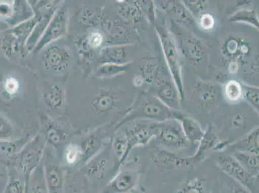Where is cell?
I'll list each match as a JSON object with an SVG mask.
<instances>
[{
	"label": "cell",
	"mask_w": 259,
	"mask_h": 193,
	"mask_svg": "<svg viewBox=\"0 0 259 193\" xmlns=\"http://www.w3.org/2000/svg\"><path fill=\"white\" fill-rule=\"evenodd\" d=\"M47 143L44 135L38 134L28 141L9 162L25 180L26 188L30 175L43 162Z\"/></svg>",
	"instance_id": "cell-1"
},
{
	"label": "cell",
	"mask_w": 259,
	"mask_h": 193,
	"mask_svg": "<svg viewBox=\"0 0 259 193\" xmlns=\"http://www.w3.org/2000/svg\"><path fill=\"white\" fill-rule=\"evenodd\" d=\"M184 115L179 110L167 107L155 95H144L139 101L138 104L128 114L122 124L136 119H148L155 122L176 119L180 121Z\"/></svg>",
	"instance_id": "cell-2"
},
{
	"label": "cell",
	"mask_w": 259,
	"mask_h": 193,
	"mask_svg": "<svg viewBox=\"0 0 259 193\" xmlns=\"http://www.w3.org/2000/svg\"><path fill=\"white\" fill-rule=\"evenodd\" d=\"M155 28L161 43L162 53L169 74L178 88L181 101H183L185 99V91L182 77V67L178 49H177L174 37L168 29L164 26L158 25H155Z\"/></svg>",
	"instance_id": "cell-3"
},
{
	"label": "cell",
	"mask_w": 259,
	"mask_h": 193,
	"mask_svg": "<svg viewBox=\"0 0 259 193\" xmlns=\"http://www.w3.org/2000/svg\"><path fill=\"white\" fill-rule=\"evenodd\" d=\"M215 163L218 168L224 173L251 193L254 192L257 184L258 177L247 171L232 155H220L217 158Z\"/></svg>",
	"instance_id": "cell-4"
},
{
	"label": "cell",
	"mask_w": 259,
	"mask_h": 193,
	"mask_svg": "<svg viewBox=\"0 0 259 193\" xmlns=\"http://www.w3.org/2000/svg\"><path fill=\"white\" fill-rule=\"evenodd\" d=\"M172 34L177 49L190 63L199 64L203 60L205 53L202 44L196 37L186 32L182 27L172 22Z\"/></svg>",
	"instance_id": "cell-5"
},
{
	"label": "cell",
	"mask_w": 259,
	"mask_h": 193,
	"mask_svg": "<svg viewBox=\"0 0 259 193\" xmlns=\"http://www.w3.org/2000/svg\"><path fill=\"white\" fill-rule=\"evenodd\" d=\"M155 124L156 129L155 138L161 144L176 150L184 149L189 144L179 120H168L155 122Z\"/></svg>",
	"instance_id": "cell-6"
},
{
	"label": "cell",
	"mask_w": 259,
	"mask_h": 193,
	"mask_svg": "<svg viewBox=\"0 0 259 193\" xmlns=\"http://www.w3.org/2000/svg\"><path fill=\"white\" fill-rule=\"evenodd\" d=\"M68 25V11L66 7H59L54 14L50 22L34 49V53H39L49 46L52 42L65 36Z\"/></svg>",
	"instance_id": "cell-7"
},
{
	"label": "cell",
	"mask_w": 259,
	"mask_h": 193,
	"mask_svg": "<svg viewBox=\"0 0 259 193\" xmlns=\"http://www.w3.org/2000/svg\"><path fill=\"white\" fill-rule=\"evenodd\" d=\"M141 173L134 169H124L117 172L100 193H129L140 182Z\"/></svg>",
	"instance_id": "cell-8"
},
{
	"label": "cell",
	"mask_w": 259,
	"mask_h": 193,
	"mask_svg": "<svg viewBox=\"0 0 259 193\" xmlns=\"http://www.w3.org/2000/svg\"><path fill=\"white\" fill-rule=\"evenodd\" d=\"M43 165L49 193H64V171L54 155L46 150Z\"/></svg>",
	"instance_id": "cell-9"
},
{
	"label": "cell",
	"mask_w": 259,
	"mask_h": 193,
	"mask_svg": "<svg viewBox=\"0 0 259 193\" xmlns=\"http://www.w3.org/2000/svg\"><path fill=\"white\" fill-rule=\"evenodd\" d=\"M150 157L155 166L163 170H172L193 164L191 157H180L174 153L161 148L152 149Z\"/></svg>",
	"instance_id": "cell-10"
},
{
	"label": "cell",
	"mask_w": 259,
	"mask_h": 193,
	"mask_svg": "<svg viewBox=\"0 0 259 193\" xmlns=\"http://www.w3.org/2000/svg\"><path fill=\"white\" fill-rule=\"evenodd\" d=\"M139 70L143 79L153 85L164 78L161 59L157 54L150 53L145 55L139 65Z\"/></svg>",
	"instance_id": "cell-11"
},
{
	"label": "cell",
	"mask_w": 259,
	"mask_h": 193,
	"mask_svg": "<svg viewBox=\"0 0 259 193\" xmlns=\"http://www.w3.org/2000/svg\"><path fill=\"white\" fill-rule=\"evenodd\" d=\"M154 86L155 96L167 107L180 111L181 99L173 80L163 78Z\"/></svg>",
	"instance_id": "cell-12"
},
{
	"label": "cell",
	"mask_w": 259,
	"mask_h": 193,
	"mask_svg": "<svg viewBox=\"0 0 259 193\" xmlns=\"http://www.w3.org/2000/svg\"><path fill=\"white\" fill-rule=\"evenodd\" d=\"M70 54L62 47L49 45L45 51L43 61L46 69L54 72H60L65 70L69 65Z\"/></svg>",
	"instance_id": "cell-13"
},
{
	"label": "cell",
	"mask_w": 259,
	"mask_h": 193,
	"mask_svg": "<svg viewBox=\"0 0 259 193\" xmlns=\"http://www.w3.org/2000/svg\"><path fill=\"white\" fill-rule=\"evenodd\" d=\"M160 6L164 12L172 18L176 24L185 27H194L195 22L194 17L183 3L178 1L159 2Z\"/></svg>",
	"instance_id": "cell-14"
},
{
	"label": "cell",
	"mask_w": 259,
	"mask_h": 193,
	"mask_svg": "<svg viewBox=\"0 0 259 193\" xmlns=\"http://www.w3.org/2000/svg\"><path fill=\"white\" fill-rule=\"evenodd\" d=\"M130 147L132 150L136 147L145 146L155 138L156 134L155 123L136 124L133 128L126 131Z\"/></svg>",
	"instance_id": "cell-15"
},
{
	"label": "cell",
	"mask_w": 259,
	"mask_h": 193,
	"mask_svg": "<svg viewBox=\"0 0 259 193\" xmlns=\"http://www.w3.org/2000/svg\"><path fill=\"white\" fill-rule=\"evenodd\" d=\"M130 46V44H122L103 49L101 53L103 64L129 65L132 62L128 53Z\"/></svg>",
	"instance_id": "cell-16"
},
{
	"label": "cell",
	"mask_w": 259,
	"mask_h": 193,
	"mask_svg": "<svg viewBox=\"0 0 259 193\" xmlns=\"http://www.w3.org/2000/svg\"><path fill=\"white\" fill-rule=\"evenodd\" d=\"M220 89L216 84L210 82H199L195 86V96L202 108L213 104L218 100Z\"/></svg>",
	"instance_id": "cell-17"
},
{
	"label": "cell",
	"mask_w": 259,
	"mask_h": 193,
	"mask_svg": "<svg viewBox=\"0 0 259 193\" xmlns=\"http://www.w3.org/2000/svg\"><path fill=\"white\" fill-rule=\"evenodd\" d=\"M219 142L220 141H219L218 135L214 131L212 126L209 124L206 130L204 131L201 140L198 143L199 146L196 152L192 157H191L193 164L202 161L205 157L206 153L209 150H213Z\"/></svg>",
	"instance_id": "cell-18"
},
{
	"label": "cell",
	"mask_w": 259,
	"mask_h": 193,
	"mask_svg": "<svg viewBox=\"0 0 259 193\" xmlns=\"http://www.w3.org/2000/svg\"><path fill=\"white\" fill-rule=\"evenodd\" d=\"M29 140V137L0 140V161L9 164L11 160Z\"/></svg>",
	"instance_id": "cell-19"
},
{
	"label": "cell",
	"mask_w": 259,
	"mask_h": 193,
	"mask_svg": "<svg viewBox=\"0 0 259 193\" xmlns=\"http://www.w3.org/2000/svg\"><path fill=\"white\" fill-rule=\"evenodd\" d=\"M258 127L247 134L241 140L233 143L231 148H233L234 151H237V152L258 155Z\"/></svg>",
	"instance_id": "cell-20"
},
{
	"label": "cell",
	"mask_w": 259,
	"mask_h": 193,
	"mask_svg": "<svg viewBox=\"0 0 259 193\" xmlns=\"http://www.w3.org/2000/svg\"><path fill=\"white\" fill-rule=\"evenodd\" d=\"M180 121L188 142L192 144L198 143L204 134V131L198 122L191 117L185 116Z\"/></svg>",
	"instance_id": "cell-21"
},
{
	"label": "cell",
	"mask_w": 259,
	"mask_h": 193,
	"mask_svg": "<svg viewBox=\"0 0 259 193\" xmlns=\"http://www.w3.org/2000/svg\"><path fill=\"white\" fill-rule=\"evenodd\" d=\"M26 193H49L45 176L43 162L30 175Z\"/></svg>",
	"instance_id": "cell-22"
},
{
	"label": "cell",
	"mask_w": 259,
	"mask_h": 193,
	"mask_svg": "<svg viewBox=\"0 0 259 193\" xmlns=\"http://www.w3.org/2000/svg\"><path fill=\"white\" fill-rule=\"evenodd\" d=\"M112 151L116 159L117 169H119V167L125 162L132 151L126 133L114 138L112 142Z\"/></svg>",
	"instance_id": "cell-23"
},
{
	"label": "cell",
	"mask_w": 259,
	"mask_h": 193,
	"mask_svg": "<svg viewBox=\"0 0 259 193\" xmlns=\"http://www.w3.org/2000/svg\"><path fill=\"white\" fill-rule=\"evenodd\" d=\"M41 18L36 15L34 17L29 19V20L15 26L14 29L11 30V32L18 40L22 49H23V47L25 46L26 42L31 34L32 30H34V27H36L37 23H38Z\"/></svg>",
	"instance_id": "cell-24"
},
{
	"label": "cell",
	"mask_w": 259,
	"mask_h": 193,
	"mask_svg": "<svg viewBox=\"0 0 259 193\" xmlns=\"http://www.w3.org/2000/svg\"><path fill=\"white\" fill-rule=\"evenodd\" d=\"M80 146L83 154L82 162L87 164L94 157L98 156L99 152L103 147V142L100 137H98L97 135H93L85 138Z\"/></svg>",
	"instance_id": "cell-25"
},
{
	"label": "cell",
	"mask_w": 259,
	"mask_h": 193,
	"mask_svg": "<svg viewBox=\"0 0 259 193\" xmlns=\"http://www.w3.org/2000/svg\"><path fill=\"white\" fill-rule=\"evenodd\" d=\"M232 156L252 175L258 176L259 158L258 155L234 151Z\"/></svg>",
	"instance_id": "cell-26"
},
{
	"label": "cell",
	"mask_w": 259,
	"mask_h": 193,
	"mask_svg": "<svg viewBox=\"0 0 259 193\" xmlns=\"http://www.w3.org/2000/svg\"><path fill=\"white\" fill-rule=\"evenodd\" d=\"M1 49L4 55L9 59H11L22 50V47L18 40L11 32L8 33L2 39Z\"/></svg>",
	"instance_id": "cell-27"
},
{
	"label": "cell",
	"mask_w": 259,
	"mask_h": 193,
	"mask_svg": "<svg viewBox=\"0 0 259 193\" xmlns=\"http://www.w3.org/2000/svg\"><path fill=\"white\" fill-rule=\"evenodd\" d=\"M230 22L245 23L258 29V19L255 11L252 9H241L230 18Z\"/></svg>",
	"instance_id": "cell-28"
},
{
	"label": "cell",
	"mask_w": 259,
	"mask_h": 193,
	"mask_svg": "<svg viewBox=\"0 0 259 193\" xmlns=\"http://www.w3.org/2000/svg\"><path fill=\"white\" fill-rule=\"evenodd\" d=\"M44 136L47 143H50L52 147L57 150L60 149L65 139L64 132L53 124L46 126Z\"/></svg>",
	"instance_id": "cell-29"
},
{
	"label": "cell",
	"mask_w": 259,
	"mask_h": 193,
	"mask_svg": "<svg viewBox=\"0 0 259 193\" xmlns=\"http://www.w3.org/2000/svg\"><path fill=\"white\" fill-rule=\"evenodd\" d=\"M46 104L51 109H57L62 105L63 95L61 89L57 85L49 88L44 95Z\"/></svg>",
	"instance_id": "cell-30"
},
{
	"label": "cell",
	"mask_w": 259,
	"mask_h": 193,
	"mask_svg": "<svg viewBox=\"0 0 259 193\" xmlns=\"http://www.w3.org/2000/svg\"><path fill=\"white\" fill-rule=\"evenodd\" d=\"M83 151L80 144L70 143L66 147L64 158L66 163L69 166H75L80 162L83 161Z\"/></svg>",
	"instance_id": "cell-31"
},
{
	"label": "cell",
	"mask_w": 259,
	"mask_h": 193,
	"mask_svg": "<svg viewBox=\"0 0 259 193\" xmlns=\"http://www.w3.org/2000/svg\"><path fill=\"white\" fill-rule=\"evenodd\" d=\"M176 193H209L205 179L195 178L183 185Z\"/></svg>",
	"instance_id": "cell-32"
},
{
	"label": "cell",
	"mask_w": 259,
	"mask_h": 193,
	"mask_svg": "<svg viewBox=\"0 0 259 193\" xmlns=\"http://www.w3.org/2000/svg\"><path fill=\"white\" fill-rule=\"evenodd\" d=\"M225 94L228 101L231 102H237L243 95L242 86L235 80H230L226 84Z\"/></svg>",
	"instance_id": "cell-33"
},
{
	"label": "cell",
	"mask_w": 259,
	"mask_h": 193,
	"mask_svg": "<svg viewBox=\"0 0 259 193\" xmlns=\"http://www.w3.org/2000/svg\"><path fill=\"white\" fill-rule=\"evenodd\" d=\"M128 65H115L106 63L99 67L97 75L99 77H110L115 76L127 70Z\"/></svg>",
	"instance_id": "cell-34"
},
{
	"label": "cell",
	"mask_w": 259,
	"mask_h": 193,
	"mask_svg": "<svg viewBox=\"0 0 259 193\" xmlns=\"http://www.w3.org/2000/svg\"><path fill=\"white\" fill-rule=\"evenodd\" d=\"M3 193H26L25 180L20 175L11 176L6 183Z\"/></svg>",
	"instance_id": "cell-35"
},
{
	"label": "cell",
	"mask_w": 259,
	"mask_h": 193,
	"mask_svg": "<svg viewBox=\"0 0 259 193\" xmlns=\"http://www.w3.org/2000/svg\"><path fill=\"white\" fill-rule=\"evenodd\" d=\"M243 89V94L245 98L248 101L249 104L253 107L256 111H258L259 107V89L257 86L246 85L245 84Z\"/></svg>",
	"instance_id": "cell-36"
},
{
	"label": "cell",
	"mask_w": 259,
	"mask_h": 193,
	"mask_svg": "<svg viewBox=\"0 0 259 193\" xmlns=\"http://www.w3.org/2000/svg\"><path fill=\"white\" fill-rule=\"evenodd\" d=\"M13 135V126L6 117L0 114V140H10Z\"/></svg>",
	"instance_id": "cell-37"
},
{
	"label": "cell",
	"mask_w": 259,
	"mask_h": 193,
	"mask_svg": "<svg viewBox=\"0 0 259 193\" xmlns=\"http://www.w3.org/2000/svg\"><path fill=\"white\" fill-rule=\"evenodd\" d=\"M115 98L112 93H105L96 101L95 107L100 111L109 110L114 105Z\"/></svg>",
	"instance_id": "cell-38"
},
{
	"label": "cell",
	"mask_w": 259,
	"mask_h": 193,
	"mask_svg": "<svg viewBox=\"0 0 259 193\" xmlns=\"http://www.w3.org/2000/svg\"><path fill=\"white\" fill-rule=\"evenodd\" d=\"M15 14V3L11 2H0V19L1 20H11Z\"/></svg>",
	"instance_id": "cell-39"
},
{
	"label": "cell",
	"mask_w": 259,
	"mask_h": 193,
	"mask_svg": "<svg viewBox=\"0 0 259 193\" xmlns=\"http://www.w3.org/2000/svg\"><path fill=\"white\" fill-rule=\"evenodd\" d=\"M184 6L192 15H199L205 10L207 6L205 1H184Z\"/></svg>",
	"instance_id": "cell-40"
},
{
	"label": "cell",
	"mask_w": 259,
	"mask_h": 193,
	"mask_svg": "<svg viewBox=\"0 0 259 193\" xmlns=\"http://www.w3.org/2000/svg\"><path fill=\"white\" fill-rule=\"evenodd\" d=\"M20 82L15 77H9L5 80L4 88L10 95H15L20 89Z\"/></svg>",
	"instance_id": "cell-41"
},
{
	"label": "cell",
	"mask_w": 259,
	"mask_h": 193,
	"mask_svg": "<svg viewBox=\"0 0 259 193\" xmlns=\"http://www.w3.org/2000/svg\"><path fill=\"white\" fill-rule=\"evenodd\" d=\"M200 25L204 30L212 29L215 24V18L212 15L209 13H205L202 15L200 18Z\"/></svg>",
	"instance_id": "cell-42"
},
{
	"label": "cell",
	"mask_w": 259,
	"mask_h": 193,
	"mask_svg": "<svg viewBox=\"0 0 259 193\" xmlns=\"http://www.w3.org/2000/svg\"><path fill=\"white\" fill-rule=\"evenodd\" d=\"M88 41L92 48L97 49L103 43V35L100 32L92 33L89 36Z\"/></svg>",
	"instance_id": "cell-43"
},
{
	"label": "cell",
	"mask_w": 259,
	"mask_h": 193,
	"mask_svg": "<svg viewBox=\"0 0 259 193\" xmlns=\"http://www.w3.org/2000/svg\"><path fill=\"white\" fill-rule=\"evenodd\" d=\"M230 126L233 128L242 129L244 128L246 121L243 115L240 114H236L233 115L230 120Z\"/></svg>",
	"instance_id": "cell-44"
},
{
	"label": "cell",
	"mask_w": 259,
	"mask_h": 193,
	"mask_svg": "<svg viewBox=\"0 0 259 193\" xmlns=\"http://www.w3.org/2000/svg\"><path fill=\"white\" fill-rule=\"evenodd\" d=\"M232 193H251L248 189L241 185L235 186L232 187Z\"/></svg>",
	"instance_id": "cell-45"
},
{
	"label": "cell",
	"mask_w": 259,
	"mask_h": 193,
	"mask_svg": "<svg viewBox=\"0 0 259 193\" xmlns=\"http://www.w3.org/2000/svg\"><path fill=\"white\" fill-rule=\"evenodd\" d=\"M5 27H6L4 25V23L0 22V29H4Z\"/></svg>",
	"instance_id": "cell-46"
}]
</instances>
